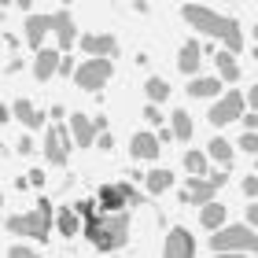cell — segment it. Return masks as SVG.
<instances>
[{
  "label": "cell",
  "instance_id": "obj_3",
  "mask_svg": "<svg viewBox=\"0 0 258 258\" xmlns=\"http://www.w3.org/2000/svg\"><path fill=\"white\" fill-rule=\"evenodd\" d=\"M210 251L258 254V232H254V225H218V229H210Z\"/></svg>",
  "mask_w": 258,
  "mask_h": 258
},
{
  "label": "cell",
  "instance_id": "obj_10",
  "mask_svg": "<svg viewBox=\"0 0 258 258\" xmlns=\"http://www.w3.org/2000/svg\"><path fill=\"white\" fill-rule=\"evenodd\" d=\"M59 48H37V55H33V78L41 81H52L55 74H59Z\"/></svg>",
  "mask_w": 258,
  "mask_h": 258
},
{
  "label": "cell",
  "instance_id": "obj_7",
  "mask_svg": "<svg viewBox=\"0 0 258 258\" xmlns=\"http://www.w3.org/2000/svg\"><path fill=\"white\" fill-rule=\"evenodd\" d=\"M243 107H247V103H243V92L229 89L225 96L218 92V103L210 107V114H207V118L214 122V125H229V122H236L240 114H243Z\"/></svg>",
  "mask_w": 258,
  "mask_h": 258
},
{
  "label": "cell",
  "instance_id": "obj_18",
  "mask_svg": "<svg viewBox=\"0 0 258 258\" xmlns=\"http://www.w3.org/2000/svg\"><path fill=\"white\" fill-rule=\"evenodd\" d=\"M96 207H100V214H111V210H125V196L118 184H103L100 196H96Z\"/></svg>",
  "mask_w": 258,
  "mask_h": 258
},
{
  "label": "cell",
  "instance_id": "obj_16",
  "mask_svg": "<svg viewBox=\"0 0 258 258\" xmlns=\"http://www.w3.org/2000/svg\"><path fill=\"white\" fill-rule=\"evenodd\" d=\"M48 33H52V15H26V44L30 48H41Z\"/></svg>",
  "mask_w": 258,
  "mask_h": 258
},
{
  "label": "cell",
  "instance_id": "obj_14",
  "mask_svg": "<svg viewBox=\"0 0 258 258\" xmlns=\"http://www.w3.org/2000/svg\"><path fill=\"white\" fill-rule=\"evenodd\" d=\"M100 125L85 118V114H70V140H74L78 148H92V140H96Z\"/></svg>",
  "mask_w": 258,
  "mask_h": 258
},
{
  "label": "cell",
  "instance_id": "obj_29",
  "mask_svg": "<svg viewBox=\"0 0 258 258\" xmlns=\"http://www.w3.org/2000/svg\"><path fill=\"white\" fill-rule=\"evenodd\" d=\"M74 210H78V218H92V214H100L96 199H78V203H74Z\"/></svg>",
  "mask_w": 258,
  "mask_h": 258
},
{
  "label": "cell",
  "instance_id": "obj_25",
  "mask_svg": "<svg viewBox=\"0 0 258 258\" xmlns=\"http://www.w3.org/2000/svg\"><path fill=\"white\" fill-rule=\"evenodd\" d=\"M207 155L214 159V162H221V166H229V162H232V144H229L225 137H214L207 144Z\"/></svg>",
  "mask_w": 258,
  "mask_h": 258
},
{
  "label": "cell",
  "instance_id": "obj_20",
  "mask_svg": "<svg viewBox=\"0 0 258 258\" xmlns=\"http://www.w3.org/2000/svg\"><path fill=\"white\" fill-rule=\"evenodd\" d=\"M221 89H225V85H221V78H192L188 96L192 100H210V96H218Z\"/></svg>",
  "mask_w": 258,
  "mask_h": 258
},
{
  "label": "cell",
  "instance_id": "obj_41",
  "mask_svg": "<svg viewBox=\"0 0 258 258\" xmlns=\"http://www.w3.org/2000/svg\"><path fill=\"white\" fill-rule=\"evenodd\" d=\"M0 4H4V8H11V4H19V0H0Z\"/></svg>",
  "mask_w": 258,
  "mask_h": 258
},
{
  "label": "cell",
  "instance_id": "obj_38",
  "mask_svg": "<svg viewBox=\"0 0 258 258\" xmlns=\"http://www.w3.org/2000/svg\"><path fill=\"white\" fill-rule=\"evenodd\" d=\"M247 225L258 229V203H247Z\"/></svg>",
  "mask_w": 258,
  "mask_h": 258
},
{
  "label": "cell",
  "instance_id": "obj_5",
  "mask_svg": "<svg viewBox=\"0 0 258 258\" xmlns=\"http://www.w3.org/2000/svg\"><path fill=\"white\" fill-rule=\"evenodd\" d=\"M111 74H114L111 55H89V59L81 63L70 78H74V85H78V89H85V92H100V89L111 81Z\"/></svg>",
  "mask_w": 258,
  "mask_h": 258
},
{
  "label": "cell",
  "instance_id": "obj_30",
  "mask_svg": "<svg viewBox=\"0 0 258 258\" xmlns=\"http://www.w3.org/2000/svg\"><path fill=\"white\" fill-rule=\"evenodd\" d=\"M92 148H100V151H111L114 148V137H111V129H100L96 140H92Z\"/></svg>",
  "mask_w": 258,
  "mask_h": 258
},
{
  "label": "cell",
  "instance_id": "obj_17",
  "mask_svg": "<svg viewBox=\"0 0 258 258\" xmlns=\"http://www.w3.org/2000/svg\"><path fill=\"white\" fill-rule=\"evenodd\" d=\"M199 59H203V48H199V41L192 37V41H184L181 44V55H177V70H181V74H196V70H199Z\"/></svg>",
  "mask_w": 258,
  "mask_h": 258
},
{
  "label": "cell",
  "instance_id": "obj_13",
  "mask_svg": "<svg viewBox=\"0 0 258 258\" xmlns=\"http://www.w3.org/2000/svg\"><path fill=\"white\" fill-rule=\"evenodd\" d=\"M81 52L85 55H118V41L111 33H81Z\"/></svg>",
  "mask_w": 258,
  "mask_h": 258
},
{
  "label": "cell",
  "instance_id": "obj_35",
  "mask_svg": "<svg viewBox=\"0 0 258 258\" xmlns=\"http://www.w3.org/2000/svg\"><path fill=\"white\" fill-rule=\"evenodd\" d=\"M30 184H33V188H41V184H44V170H30V177H26Z\"/></svg>",
  "mask_w": 258,
  "mask_h": 258
},
{
  "label": "cell",
  "instance_id": "obj_15",
  "mask_svg": "<svg viewBox=\"0 0 258 258\" xmlns=\"http://www.w3.org/2000/svg\"><path fill=\"white\" fill-rule=\"evenodd\" d=\"M11 114H15V118H19L22 125H26V129H44V125H48V114H44V111H37L30 100H15Z\"/></svg>",
  "mask_w": 258,
  "mask_h": 258
},
{
  "label": "cell",
  "instance_id": "obj_19",
  "mask_svg": "<svg viewBox=\"0 0 258 258\" xmlns=\"http://www.w3.org/2000/svg\"><path fill=\"white\" fill-rule=\"evenodd\" d=\"M214 63H218V74L225 78V85H232V81H240V63H236V52L221 48V52L214 55Z\"/></svg>",
  "mask_w": 258,
  "mask_h": 258
},
{
  "label": "cell",
  "instance_id": "obj_1",
  "mask_svg": "<svg viewBox=\"0 0 258 258\" xmlns=\"http://www.w3.org/2000/svg\"><path fill=\"white\" fill-rule=\"evenodd\" d=\"M181 19L188 22V26H196V33L221 41L229 52H240L243 48V30H240L236 19H225V15H218V11L203 8V4H184L181 8Z\"/></svg>",
  "mask_w": 258,
  "mask_h": 258
},
{
  "label": "cell",
  "instance_id": "obj_34",
  "mask_svg": "<svg viewBox=\"0 0 258 258\" xmlns=\"http://www.w3.org/2000/svg\"><path fill=\"white\" fill-rule=\"evenodd\" d=\"M243 103H247L251 111H258V85H251V92H247V96H243Z\"/></svg>",
  "mask_w": 258,
  "mask_h": 258
},
{
  "label": "cell",
  "instance_id": "obj_28",
  "mask_svg": "<svg viewBox=\"0 0 258 258\" xmlns=\"http://www.w3.org/2000/svg\"><path fill=\"white\" fill-rule=\"evenodd\" d=\"M236 144H240V151H247V155H258V133H254V129H247Z\"/></svg>",
  "mask_w": 258,
  "mask_h": 258
},
{
  "label": "cell",
  "instance_id": "obj_39",
  "mask_svg": "<svg viewBox=\"0 0 258 258\" xmlns=\"http://www.w3.org/2000/svg\"><path fill=\"white\" fill-rule=\"evenodd\" d=\"M59 74H67V78H70V74H74V63H70V59H67V55H59Z\"/></svg>",
  "mask_w": 258,
  "mask_h": 258
},
{
  "label": "cell",
  "instance_id": "obj_11",
  "mask_svg": "<svg viewBox=\"0 0 258 258\" xmlns=\"http://www.w3.org/2000/svg\"><path fill=\"white\" fill-rule=\"evenodd\" d=\"M52 33H55V44H59V52H67L70 44L78 41V22L70 19V11H55V15H52Z\"/></svg>",
  "mask_w": 258,
  "mask_h": 258
},
{
  "label": "cell",
  "instance_id": "obj_37",
  "mask_svg": "<svg viewBox=\"0 0 258 258\" xmlns=\"http://www.w3.org/2000/svg\"><path fill=\"white\" fill-rule=\"evenodd\" d=\"M33 148H37V144H33V140H30V137H22V140H19V155H30V151H33Z\"/></svg>",
  "mask_w": 258,
  "mask_h": 258
},
{
  "label": "cell",
  "instance_id": "obj_32",
  "mask_svg": "<svg viewBox=\"0 0 258 258\" xmlns=\"http://www.w3.org/2000/svg\"><path fill=\"white\" fill-rule=\"evenodd\" d=\"M243 192H247L251 199L258 196V173H251V177H243Z\"/></svg>",
  "mask_w": 258,
  "mask_h": 258
},
{
  "label": "cell",
  "instance_id": "obj_43",
  "mask_svg": "<svg viewBox=\"0 0 258 258\" xmlns=\"http://www.w3.org/2000/svg\"><path fill=\"white\" fill-rule=\"evenodd\" d=\"M0 207H4V192H0Z\"/></svg>",
  "mask_w": 258,
  "mask_h": 258
},
{
  "label": "cell",
  "instance_id": "obj_12",
  "mask_svg": "<svg viewBox=\"0 0 258 258\" xmlns=\"http://www.w3.org/2000/svg\"><path fill=\"white\" fill-rule=\"evenodd\" d=\"M159 151H162V140L155 133H133V140H129V155L133 159L151 162V159H159Z\"/></svg>",
  "mask_w": 258,
  "mask_h": 258
},
{
  "label": "cell",
  "instance_id": "obj_22",
  "mask_svg": "<svg viewBox=\"0 0 258 258\" xmlns=\"http://www.w3.org/2000/svg\"><path fill=\"white\" fill-rule=\"evenodd\" d=\"M55 229L63 232V236H78L81 232V218H78V210L74 207H63V210H55Z\"/></svg>",
  "mask_w": 258,
  "mask_h": 258
},
{
  "label": "cell",
  "instance_id": "obj_23",
  "mask_svg": "<svg viewBox=\"0 0 258 258\" xmlns=\"http://www.w3.org/2000/svg\"><path fill=\"white\" fill-rule=\"evenodd\" d=\"M144 184H148V196H162L173 188V173L170 170H148L144 173Z\"/></svg>",
  "mask_w": 258,
  "mask_h": 258
},
{
  "label": "cell",
  "instance_id": "obj_40",
  "mask_svg": "<svg viewBox=\"0 0 258 258\" xmlns=\"http://www.w3.org/2000/svg\"><path fill=\"white\" fill-rule=\"evenodd\" d=\"M8 118H11V111H8V107H4V103H0V125H4V122H8Z\"/></svg>",
  "mask_w": 258,
  "mask_h": 258
},
{
  "label": "cell",
  "instance_id": "obj_31",
  "mask_svg": "<svg viewBox=\"0 0 258 258\" xmlns=\"http://www.w3.org/2000/svg\"><path fill=\"white\" fill-rule=\"evenodd\" d=\"M144 118H148L151 125H162V118H166V114L159 111V103H148V107H144Z\"/></svg>",
  "mask_w": 258,
  "mask_h": 258
},
{
  "label": "cell",
  "instance_id": "obj_36",
  "mask_svg": "<svg viewBox=\"0 0 258 258\" xmlns=\"http://www.w3.org/2000/svg\"><path fill=\"white\" fill-rule=\"evenodd\" d=\"M240 118H243V125H247V129H254V133H258V111H251V114H240Z\"/></svg>",
  "mask_w": 258,
  "mask_h": 258
},
{
  "label": "cell",
  "instance_id": "obj_2",
  "mask_svg": "<svg viewBox=\"0 0 258 258\" xmlns=\"http://www.w3.org/2000/svg\"><path fill=\"white\" fill-rule=\"evenodd\" d=\"M81 232H85L100 251H118L129 240V214L125 210H111V214H103V218L92 214V218H85Z\"/></svg>",
  "mask_w": 258,
  "mask_h": 258
},
{
  "label": "cell",
  "instance_id": "obj_44",
  "mask_svg": "<svg viewBox=\"0 0 258 258\" xmlns=\"http://www.w3.org/2000/svg\"><path fill=\"white\" fill-rule=\"evenodd\" d=\"M254 41H258V26H254Z\"/></svg>",
  "mask_w": 258,
  "mask_h": 258
},
{
  "label": "cell",
  "instance_id": "obj_27",
  "mask_svg": "<svg viewBox=\"0 0 258 258\" xmlns=\"http://www.w3.org/2000/svg\"><path fill=\"white\" fill-rule=\"evenodd\" d=\"M207 162H210V155H207V151H184V170H188V173H207L210 166H207Z\"/></svg>",
  "mask_w": 258,
  "mask_h": 258
},
{
  "label": "cell",
  "instance_id": "obj_33",
  "mask_svg": "<svg viewBox=\"0 0 258 258\" xmlns=\"http://www.w3.org/2000/svg\"><path fill=\"white\" fill-rule=\"evenodd\" d=\"M8 254H11V258H30V254H33V251H30V247H26V243H15V247H11V251H8Z\"/></svg>",
  "mask_w": 258,
  "mask_h": 258
},
{
  "label": "cell",
  "instance_id": "obj_26",
  "mask_svg": "<svg viewBox=\"0 0 258 258\" xmlns=\"http://www.w3.org/2000/svg\"><path fill=\"white\" fill-rule=\"evenodd\" d=\"M144 92H148V103H166V100H170L166 78H148V81H144Z\"/></svg>",
  "mask_w": 258,
  "mask_h": 258
},
{
  "label": "cell",
  "instance_id": "obj_24",
  "mask_svg": "<svg viewBox=\"0 0 258 258\" xmlns=\"http://www.w3.org/2000/svg\"><path fill=\"white\" fill-rule=\"evenodd\" d=\"M192 114L188 111H173L170 114V133H173V140H192Z\"/></svg>",
  "mask_w": 258,
  "mask_h": 258
},
{
  "label": "cell",
  "instance_id": "obj_4",
  "mask_svg": "<svg viewBox=\"0 0 258 258\" xmlns=\"http://www.w3.org/2000/svg\"><path fill=\"white\" fill-rule=\"evenodd\" d=\"M52 218H55V210L48 207V199H41L37 210H30V214H15V218H8V232H19V236H33V240H48V232H52Z\"/></svg>",
  "mask_w": 258,
  "mask_h": 258
},
{
  "label": "cell",
  "instance_id": "obj_42",
  "mask_svg": "<svg viewBox=\"0 0 258 258\" xmlns=\"http://www.w3.org/2000/svg\"><path fill=\"white\" fill-rule=\"evenodd\" d=\"M254 59H258V41H254Z\"/></svg>",
  "mask_w": 258,
  "mask_h": 258
},
{
  "label": "cell",
  "instance_id": "obj_21",
  "mask_svg": "<svg viewBox=\"0 0 258 258\" xmlns=\"http://www.w3.org/2000/svg\"><path fill=\"white\" fill-rule=\"evenodd\" d=\"M203 210H199V221H203V229H218V225H225V203H214V199H207V203H199Z\"/></svg>",
  "mask_w": 258,
  "mask_h": 258
},
{
  "label": "cell",
  "instance_id": "obj_8",
  "mask_svg": "<svg viewBox=\"0 0 258 258\" xmlns=\"http://www.w3.org/2000/svg\"><path fill=\"white\" fill-rule=\"evenodd\" d=\"M44 155H48L52 166H67V159H70V129H63V125L48 129V137H44Z\"/></svg>",
  "mask_w": 258,
  "mask_h": 258
},
{
  "label": "cell",
  "instance_id": "obj_6",
  "mask_svg": "<svg viewBox=\"0 0 258 258\" xmlns=\"http://www.w3.org/2000/svg\"><path fill=\"white\" fill-rule=\"evenodd\" d=\"M229 181L225 170H207V173H188V184H184L181 192V203H207V199H214L218 188Z\"/></svg>",
  "mask_w": 258,
  "mask_h": 258
},
{
  "label": "cell",
  "instance_id": "obj_9",
  "mask_svg": "<svg viewBox=\"0 0 258 258\" xmlns=\"http://www.w3.org/2000/svg\"><path fill=\"white\" fill-rule=\"evenodd\" d=\"M162 254L166 258H192L196 254V240H192V232L188 229H173V232H166V243H162Z\"/></svg>",
  "mask_w": 258,
  "mask_h": 258
},
{
  "label": "cell",
  "instance_id": "obj_45",
  "mask_svg": "<svg viewBox=\"0 0 258 258\" xmlns=\"http://www.w3.org/2000/svg\"><path fill=\"white\" fill-rule=\"evenodd\" d=\"M63 4H70V0H63Z\"/></svg>",
  "mask_w": 258,
  "mask_h": 258
}]
</instances>
